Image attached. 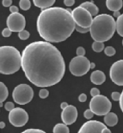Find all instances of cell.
<instances>
[{
	"mask_svg": "<svg viewBox=\"0 0 123 133\" xmlns=\"http://www.w3.org/2000/svg\"><path fill=\"white\" fill-rule=\"evenodd\" d=\"M22 68L30 83L46 88L61 81L66 66L61 52L56 46L50 42L38 41L27 45L22 51Z\"/></svg>",
	"mask_w": 123,
	"mask_h": 133,
	"instance_id": "obj_1",
	"label": "cell"
},
{
	"mask_svg": "<svg viewBox=\"0 0 123 133\" xmlns=\"http://www.w3.org/2000/svg\"><path fill=\"white\" fill-rule=\"evenodd\" d=\"M76 26L71 12L61 7L42 10L37 19V30L40 37L51 43L67 39Z\"/></svg>",
	"mask_w": 123,
	"mask_h": 133,
	"instance_id": "obj_2",
	"label": "cell"
},
{
	"mask_svg": "<svg viewBox=\"0 0 123 133\" xmlns=\"http://www.w3.org/2000/svg\"><path fill=\"white\" fill-rule=\"evenodd\" d=\"M116 30V22L108 14H101L93 18L90 27V34L95 42H104L109 40Z\"/></svg>",
	"mask_w": 123,
	"mask_h": 133,
	"instance_id": "obj_3",
	"label": "cell"
},
{
	"mask_svg": "<svg viewBox=\"0 0 123 133\" xmlns=\"http://www.w3.org/2000/svg\"><path fill=\"white\" fill-rule=\"evenodd\" d=\"M22 67V55L13 46L0 47V73L12 75Z\"/></svg>",
	"mask_w": 123,
	"mask_h": 133,
	"instance_id": "obj_4",
	"label": "cell"
},
{
	"mask_svg": "<svg viewBox=\"0 0 123 133\" xmlns=\"http://www.w3.org/2000/svg\"><path fill=\"white\" fill-rule=\"evenodd\" d=\"M90 109L94 115L97 116L106 115L109 113L112 107V103L107 97L99 95L93 97L89 103Z\"/></svg>",
	"mask_w": 123,
	"mask_h": 133,
	"instance_id": "obj_5",
	"label": "cell"
},
{
	"mask_svg": "<svg viewBox=\"0 0 123 133\" xmlns=\"http://www.w3.org/2000/svg\"><path fill=\"white\" fill-rule=\"evenodd\" d=\"M34 96L33 90L30 85L22 83L17 85L13 92V98L15 103L25 105L31 101Z\"/></svg>",
	"mask_w": 123,
	"mask_h": 133,
	"instance_id": "obj_6",
	"label": "cell"
},
{
	"mask_svg": "<svg viewBox=\"0 0 123 133\" xmlns=\"http://www.w3.org/2000/svg\"><path fill=\"white\" fill-rule=\"evenodd\" d=\"M91 62L84 56H76L69 63V70L72 75L82 77L89 71Z\"/></svg>",
	"mask_w": 123,
	"mask_h": 133,
	"instance_id": "obj_7",
	"label": "cell"
},
{
	"mask_svg": "<svg viewBox=\"0 0 123 133\" xmlns=\"http://www.w3.org/2000/svg\"><path fill=\"white\" fill-rule=\"evenodd\" d=\"M72 17L75 23L82 28H90L93 22V17L88 10L85 8L78 6L72 10Z\"/></svg>",
	"mask_w": 123,
	"mask_h": 133,
	"instance_id": "obj_8",
	"label": "cell"
},
{
	"mask_svg": "<svg viewBox=\"0 0 123 133\" xmlns=\"http://www.w3.org/2000/svg\"><path fill=\"white\" fill-rule=\"evenodd\" d=\"M8 120L13 126L22 127L28 122V115L27 112L22 108H15L9 112Z\"/></svg>",
	"mask_w": 123,
	"mask_h": 133,
	"instance_id": "obj_9",
	"label": "cell"
},
{
	"mask_svg": "<svg viewBox=\"0 0 123 133\" xmlns=\"http://www.w3.org/2000/svg\"><path fill=\"white\" fill-rule=\"evenodd\" d=\"M8 28L12 32H20L24 30L26 26V19L23 15L20 13H13L8 17L6 20Z\"/></svg>",
	"mask_w": 123,
	"mask_h": 133,
	"instance_id": "obj_10",
	"label": "cell"
},
{
	"mask_svg": "<svg viewBox=\"0 0 123 133\" xmlns=\"http://www.w3.org/2000/svg\"><path fill=\"white\" fill-rule=\"evenodd\" d=\"M111 81L118 85H123V59L114 62L109 71Z\"/></svg>",
	"mask_w": 123,
	"mask_h": 133,
	"instance_id": "obj_11",
	"label": "cell"
},
{
	"mask_svg": "<svg viewBox=\"0 0 123 133\" xmlns=\"http://www.w3.org/2000/svg\"><path fill=\"white\" fill-rule=\"evenodd\" d=\"M77 108L74 105H69L62 112V121L66 125H71L77 120Z\"/></svg>",
	"mask_w": 123,
	"mask_h": 133,
	"instance_id": "obj_12",
	"label": "cell"
},
{
	"mask_svg": "<svg viewBox=\"0 0 123 133\" xmlns=\"http://www.w3.org/2000/svg\"><path fill=\"white\" fill-rule=\"evenodd\" d=\"M105 128H107L106 125L100 121H89L84 123L78 132H102V130Z\"/></svg>",
	"mask_w": 123,
	"mask_h": 133,
	"instance_id": "obj_13",
	"label": "cell"
},
{
	"mask_svg": "<svg viewBox=\"0 0 123 133\" xmlns=\"http://www.w3.org/2000/svg\"><path fill=\"white\" fill-rule=\"evenodd\" d=\"M91 82L95 85H101L106 81V76L101 70L93 71L90 77Z\"/></svg>",
	"mask_w": 123,
	"mask_h": 133,
	"instance_id": "obj_14",
	"label": "cell"
},
{
	"mask_svg": "<svg viewBox=\"0 0 123 133\" xmlns=\"http://www.w3.org/2000/svg\"><path fill=\"white\" fill-rule=\"evenodd\" d=\"M79 6L82 7V8H85L86 10H88V11L91 13V15L92 16H95V15H97L98 12H99V8H98V7L94 4L93 1L84 2V3L80 4Z\"/></svg>",
	"mask_w": 123,
	"mask_h": 133,
	"instance_id": "obj_15",
	"label": "cell"
},
{
	"mask_svg": "<svg viewBox=\"0 0 123 133\" xmlns=\"http://www.w3.org/2000/svg\"><path fill=\"white\" fill-rule=\"evenodd\" d=\"M123 2L122 0H107L106 6L109 10L115 12L119 11L122 8Z\"/></svg>",
	"mask_w": 123,
	"mask_h": 133,
	"instance_id": "obj_16",
	"label": "cell"
},
{
	"mask_svg": "<svg viewBox=\"0 0 123 133\" xmlns=\"http://www.w3.org/2000/svg\"><path fill=\"white\" fill-rule=\"evenodd\" d=\"M55 2V0H33L34 5L38 8H42V10L51 8Z\"/></svg>",
	"mask_w": 123,
	"mask_h": 133,
	"instance_id": "obj_17",
	"label": "cell"
},
{
	"mask_svg": "<svg viewBox=\"0 0 123 133\" xmlns=\"http://www.w3.org/2000/svg\"><path fill=\"white\" fill-rule=\"evenodd\" d=\"M104 123L107 125L113 127V126L115 125L118 123V116L115 113L109 112V113L104 115Z\"/></svg>",
	"mask_w": 123,
	"mask_h": 133,
	"instance_id": "obj_18",
	"label": "cell"
},
{
	"mask_svg": "<svg viewBox=\"0 0 123 133\" xmlns=\"http://www.w3.org/2000/svg\"><path fill=\"white\" fill-rule=\"evenodd\" d=\"M8 96V90L3 82H0V102H4Z\"/></svg>",
	"mask_w": 123,
	"mask_h": 133,
	"instance_id": "obj_19",
	"label": "cell"
},
{
	"mask_svg": "<svg viewBox=\"0 0 123 133\" xmlns=\"http://www.w3.org/2000/svg\"><path fill=\"white\" fill-rule=\"evenodd\" d=\"M53 132L54 133H69V128L67 127V125L65 123H58L54 126Z\"/></svg>",
	"mask_w": 123,
	"mask_h": 133,
	"instance_id": "obj_20",
	"label": "cell"
},
{
	"mask_svg": "<svg viewBox=\"0 0 123 133\" xmlns=\"http://www.w3.org/2000/svg\"><path fill=\"white\" fill-rule=\"evenodd\" d=\"M116 30L120 36L123 37V14H122L116 21Z\"/></svg>",
	"mask_w": 123,
	"mask_h": 133,
	"instance_id": "obj_21",
	"label": "cell"
},
{
	"mask_svg": "<svg viewBox=\"0 0 123 133\" xmlns=\"http://www.w3.org/2000/svg\"><path fill=\"white\" fill-rule=\"evenodd\" d=\"M92 49L93 51L96 52H100L104 50V44L103 42H94L92 44Z\"/></svg>",
	"mask_w": 123,
	"mask_h": 133,
	"instance_id": "obj_22",
	"label": "cell"
},
{
	"mask_svg": "<svg viewBox=\"0 0 123 133\" xmlns=\"http://www.w3.org/2000/svg\"><path fill=\"white\" fill-rule=\"evenodd\" d=\"M20 8L23 10H28L30 9L31 4L29 0H21L19 3Z\"/></svg>",
	"mask_w": 123,
	"mask_h": 133,
	"instance_id": "obj_23",
	"label": "cell"
},
{
	"mask_svg": "<svg viewBox=\"0 0 123 133\" xmlns=\"http://www.w3.org/2000/svg\"><path fill=\"white\" fill-rule=\"evenodd\" d=\"M115 52H116L115 49L112 46H107L104 49V53H105L106 55L109 56V57L113 56L115 54Z\"/></svg>",
	"mask_w": 123,
	"mask_h": 133,
	"instance_id": "obj_24",
	"label": "cell"
},
{
	"mask_svg": "<svg viewBox=\"0 0 123 133\" xmlns=\"http://www.w3.org/2000/svg\"><path fill=\"white\" fill-rule=\"evenodd\" d=\"M18 36H19V38H20V39L26 40L29 38V37H30V33H29V32L27 31V30H24L19 32Z\"/></svg>",
	"mask_w": 123,
	"mask_h": 133,
	"instance_id": "obj_25",
	"label": "cell"
},
{
	"mask_svg": "<svg viewBox=\"0 0 123 133\" xmlns=\"http://www.w3.org/2000/svg\"><path fill=\"white\" fill-rule=\"evenodd\" d=\"M49 95V92L46 89H41L39 92V96L41 99H45Z\"/></svg>",
	"mask_w": 123,
	"mask_h": 133,
	"instance_id": "obj_26",
	"label": "cell"
},
{
	"mask_svg": "<svg viewBox=\"0 0 123 133\" xmlns=\"http://www.w3.org/2000/svg\"><path fill=\"white\" fill-rule=\"evenodd\" d=\"M93 115H94V113L91 111V109L86 110L85 112H84V117L87 119H91L92 117H93Z\"/></svg>",
	"mask_w": 123,
	"mask_h": 133,
	"instance_id": "obj_27",
	"label": "cell"
},
{
	"mask_svg": "<svg viewBox=\"0 0 123 133\" xmlns=\"http://www.w3.org/2000/svg\"><path fill=\"white\" fill-rule=\"evenodd\" d=\"M76 30H77L78 32H80V33H87V32H90V28H82V27L77 26V25H76Z\"/></svg>",
	"mask_w": 123,
	"mask_h": 133,
	"instance_id": "obj_28",
	"label": "cell"
},
{
	"mask_svg": "<svg viewBox=\"0 0 123 133\" xmlns=\"http://www.w3.org/2000/svg\"><path fill=\"white\" fill-rule=\"evenodd\" d=\"M14 108L15 105L13 102L8 101V102H6V104H5V109H6L7 111H11V110L14 109Z\"/></svg>",
	"mask_w": 123,
	"mask_h": 133,
	"instance_id": "obj_29",
	"label": "cell"
},
{
	"mask_svg": "<svg viewBox=\"0 0 123 133\" xmlns=\"http://www.w3.org/2000/svg\"><path fill=\"white\" fill-rule=\"evenodd\" d=\"M11 34H12V31L8 28H4V30H2V35L4 37H10L11 35Z\"/></svg>",
	"mask_w": 123,
	"mask_h": 133,
	"instance_id": "obj_30",
	"label": "cell"
},
{
	"mask_svg": "<svg viewBox=\"0 0 123 133\" xmlns=\"http://www.w3.org/2000/svg\"><path fill=\"white\" fill-rule=\"evenodd\" d=\"M76 54H77V56H84L86 54L85 49L83 47L79 46V47H78L77 48V50H76Z\"/></svg>",
	"mask_w": 123,
	"mask_h": 133,
	"instance_id": "obj_31",
	"label": "cell"
},
{
	"mask_svg": "<svg viewBox=\"0 0 123 133\" xmlns=\"http://www.w3.org/2000/svg\"><path fill=\"white\" fill-rule=\"evenodd\" d=\"M120 95H121V94L118 92H113L111 93V98L114 101H119L120 99Z\"/></svg>",
	"mask_w": 123,
	"mask_h": 133,
	"instance_id": "obj_32",
	"label": "cell"
},
{
	"mask_svg": "<svg viewBox=\"0 0 123 133\" xmlns=\"http://www.w3.org/2000/svg\"><path fill=\"white\" fill-rule=\"evenodd\" d=\"M90 93H91V95L92 96V97H96V96L99 95L100 94V92L99 90L97 89V88H91V90Z\"/></svg>",
	"mask_w": 123,
	"mask_h": 133,
	"instance_id": "obj_33",
	"label": "cell"
},
{
	"mask_svg": "<svg viewBox=\"0 0 123 133\" xmlns=\"http://www.w3.org/2000/svg\"><path fill=\"white\" fill-rule=\"evenodd\" d=\"M23 132H45L44 130L40 129H27L23 131Z\"/></svg>",
	"mask_w": 123,
	"mask_h": 133,
	"instance_id": "obj_34",
	"label": "cell"
},
{
	"mask_svg": "<svg viewBox=\"0 0 123 133\" xmlns=\"http://www.w3.org/2000/svg\"><path fill=\"white\" fill-rule=\"evenodd\" d=\"M13 1L12 0H3L2 1V5L4 7H10V5L12 4Z\"/></svg>",
	"mask_w": 123,
	"mask_h": 133,
	"instance_id": "obj_35",
	"label": "cell"
},
{
	"mask_svg": "<svg viewBox=\"0 0 123 133\" xmlns=\"http://www.w3.org/2000/svg\"><path fill=\"white\" fill-rule=\"evenodd\" d=\"M78 99L80 102H85L87 99V96L84 93H82L79 96V97H78Z\"/></svg>",
	"mask_w": 123,
	"mask_h": 133,
	"instance_id": "obj_36",
	"label": "cell"
},
{
	"mask_svg": "<svg viewBox=\"0 0 123 133\" xmlns=\"http://www.w3.org/2000/svg\"><path fill=\"white\" fill-rule=\"evenodd\" d=\"M64 4H65L66 6H72L75 4V0H64Z\"/></svg>",
	"mask_w": 123,
	"mask_h": 133,
	"instance_id": "obj_37",
	"label": "cell"
},
{
	"mask_svg": "<svg viewBox=\"0 0 123 133\" xmlns=\"http://www.w3.org/2000/svg\"><path fill=\"white\" fill-rule=\"evenodd\" d=\"M10 11L12 14L13 13H18L19 12V8L16 6H11L10 7Z\"/></svg>",
	"mask_w": 123,
	"mask_h": 133,
	"instance_id": "obj_38",
	"label": "cell"
},
{
	"mask_svg": "<svg viewBox=\"0 0 123 133\" xmlns=\"http://www.w3.org/2000/svg\"><path fill=\"white\" fill-rule=\"evenodd\" d=\"M119 102H120V109H121V110L123 112V90L122 92L121 95H120V99L119 100Z\"/></svg>",
	"mask_w": 123,
	"mask_h": 133,
	"instance_id": "obj_39",
	"label": "cell"
},
{
	"mask_svg": "<svg viewBox=\"0 0 123 133\" xmlns=\"http://www.w3.org/2000/svg\"><path fill=\"white\" fill-rule=\"evenodd\" d=\"M68 103H66V102H62V103H61V105H60V108H61L63 110L65 108H66L68 106Z\"/></svg>",
	"mask_w": 123,
	"mask_h": 133,
	"instance_id": "obj_40",
	"label": "cell"
},
{
	"mask_svg": "<svg viewBox=\"0 0 123 133\" xmlns=\"http://www.w3.org/2000/svg\"><path fill=\"white\" fill-rule=\"evenodd\" d=\"M120 15H121V14H120V12L119 11H115V12H113V17H117V19L119 17Z\"/></svg>",
	"mask_w": 123,
	"mask_h": 133,
	"instance_id": "obj_41",
	"label": "cell"
},
{
	"mask_svg": "<svg viewBox=\"0 0 123 133\" xmlns=\"http://www.w3.org/2000/svg\"><path fill=\"white\" fill-rule=\"evenodd\" d=\"M111 130H110L109 128H104V129L102 130V133H111Z\"/></svg>",
	"mask_w": 123,
	"mask_h": 133,
	"instance_id": "obj_42",
	"label": "cell"
},
{
	"mask_svg": "<svg viewBox=\"0 0 123 133\" xmlns=\"http://www.w3.org/2000/svg\"><path fill=\"white\" fill-rule=\"evenodd\" d=\"M5 126H6V123H4V122H3V121H1L0 122V128H5Z\"/></svg>",
	"mask_w": 123,
	"mask_h": 133,
	"instance_id": "obj_43",
	"label": "cell"
},
{
	"mask_svg": "<svg viewBox=\"0 0 123 133\" xmlns=\"http://www.w3.org/2000/svg\"><path fill=\"white\" fill-rule=\"evenodd\" d=\"M90 68H91V69H93L94 68H95V63H91L90 64Z\"/></svg>",
	"mask_w": 123,
	"mask_h": 133,
	"instance_id": "obj_44",
	"label": "cell"
},
{
	"mask_svg": "<svg viewBox=\"0 0 123 133\" xmlns=\"http://www.w3.org/2000/svg\"><path fill=\"white\" fill-rule=\"evenodd\" d=\"M3 106V102H0V107Z\"/></svg>",
	"mask_w": 123,
	"mask_h": 133,
	"instance_id": "obj_45",
	"label": "cell"
},
{
	"mask_svg": "<svg viewBox=\"0 0 123 133\" xmlns=\"http://www.w3.org/2000/svg\"><path fill=\"white\" fill-rule=\"evenodd\" d=\"M122 46H123V40H122Z\"/></svg>",
	"mask_w": 123,
	"mask_h": 133,
	"instance_id": "obj_46",
	"label": "cell"
}]
</instances>
